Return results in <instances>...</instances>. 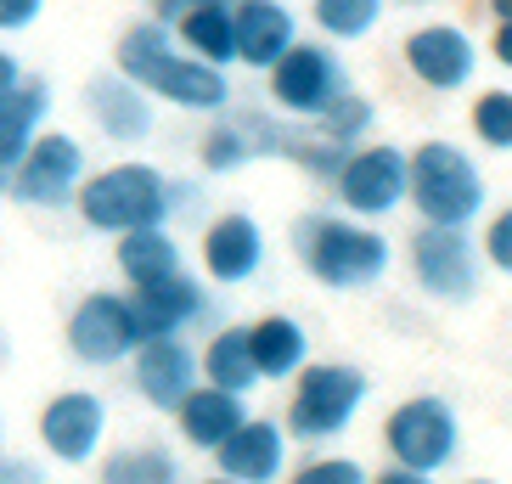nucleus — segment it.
<instances>
[{
	"instance_id": "1",
	"label": "nucleus",
	"mask_w": 512,
	"mask_h": 484,
	"mask_svg": "<svg viewBox=\"0 0 512 484\" xmlns=\"http://www.w3.org/2000/svg\"><path fill=\"white\" fill-rule=\"evenodd\" d=\"M119 74L136 79L147 96L158 102H175L186 113H226L231 107V79L226 68L192 57V51H175V29L164 17L158 23H136V29L119 40Z\"/></svg>"
},
{
	"instance_id": "2",
	"label": "nucleus",
	"mask_w": 512,
	"mask_h": 484,
	"mask_svg": "<svg viewBox=\"0 0 512 484\" xmlns=\"http://www.w3.org/2000/svg\"><path fill=\"white\" fill-rule=\"evenodd\" d=\"M293 254L321 288L332 293H366L389 276V237L372 231L366 220H344V214H304L293 226Z\"/></svg>"
},
{
	"instance_id": "3",
	"label": "nucleus",
	"mask_w": 512,
	"mask_h": 484,
	"mask_svg": "<svg viewBox=\"0 0 512 484\" xmlns=\"http://www.w3.org/2000/svg\"><path fill=\"white\" fill-rule=\"evenodd\" d=\"M406 203L428 226H473L484 214V175L451 141H422L406 152Z\"/></svg>"
},
{
	"instance_id": "4",
	"label": "nucleus",
	"mask_w": 512,
	"mask_h": 484,
	"mask_svg": "<svg viewBox=\"0 0 512 484\" xmlns=\"http://www.w3.org/2000/svg\"><path fill=\"white\" fill-rule=\"evenodd\" d=\"M74 203L85 214V226L119 237V231H136V226H164L175 214V186L152 164H113L91 181H79Z\"/></svg>"
},
{
	"instance_id": "5",
	"label": "nucleus",
	"mask_w": 512,
	"mask_h": 484,
	"mask_svg": "<svg viewBox=\"0 0 512 484\" xmlns=\"http://www.w3.org/2000/svg\"><path fill=\"white\" fill-rule=\"evenodd\" d=\"M299 389H293V406H287V434L304 439V445H321V439H338L349 423H355V411L366 406V372L355 366H310L304 361L299 372Z\"/></svg>"
},
{
	"instance_id": "6",
	"label": "nucleus",
	"mask_w": 512,
	"mask_h": 484,
	"mask_svg": "<svg viewBox=\"0 0 512 484\" xmlns=\"http://www.w3.org/2000/svg\"><path fill=\"white\" fill-rule=\"evenodd\" d=\"M383 439H389V451H394L400 468L434 479V473L451 468L456 445H462V423H456L451 400H439V394H417V400H406V406L389 411Z\"/></svg>"
},
{
	"instance_id": "7",
	"label": "nucleus",
	"mask_w": 512,
	"mask_h": 484,
	"mask_svg": "<svg viewBox=\"0 0 512 484\" xmlns=\"http://www.w3.org/2000/svg\"><path fill=\"white\" fill-rule=\"evenodd\" d=\"M85 181V147L62 130H34L12 169H6V192L29 209H68Z\"/></svg>"
},
{
	"instance_id": "8",
	"label": "nucleus",
	"mask_w": 512,
	"mask_h": 484,
	"mask_svg": "<svg viewBox=\"0 0 512 484\" xmlns=\"http://www.w3.org/2000/svg\"><path fill=\"white\" fill-rule=\"evenodd\" d=\"M332 192L355 220H389L400 203H406V152L400 147H349L338 175H332Z\"/></svg>"
},
{
	"instance_id": "9",
	"label": "nucleus",
	"mask_w": 512,
	"mask_h": 484,
	"mask_svg": "<svg viewBox=\"0 0 512 484\" xmlns=\"http://www.w3.org/2000/svg\"><path fill=\"white\" fill-rule=\"evenodd\" d=\"M411 276L428 299L462 304L479 293V248L467 242V226H428L411 237Z\"/></svg>"
},
{
	"instance_id": "10",
	"label": "nucleus",
	"mask_w": 512,
	"mask_h": 484,
	"mask_svg": "<svg viewBox=\"0 0 512 484\" xmlns=\"http://www.w3.org/2000/svg\"><path fill=\"white\" fill-rule=\"evenodd\" d=\"M344 62L332 46H310V40H293L282 57L271 62V102L293 119H316L332 96L344 91Z\"/></svg>"
},
{
	"instance_id": "11",
	"label": "nucleus",
	"mask_w": 512,
	"mask_h": 484,
	"mask_svg": "<svg viewBox=\"0 0 512 484\" xmlns=\"http://www.w3.org/2000/svg\"><path fill=\"white\" fill-rule=\"evenodd\" d=\"M136 344H147V333H141L136 304L124 293H91L68 316V349L85 366H119V361H130Z\"/></svg>"
},
{
	"instance_id": "12",
	"label": "nucleus",
	"mask_w": 512,
	"mask_h": 484,
	"mask_svg": "<svg viewBox=\"0 0 512 484\" xmlns=\"http://www.w3.org/2000/svg\"><path fill=\"white\" fill-rule=\"evenodd\" d=\"M400 57H406L411 79L428 85V91H439V96L473 85V74H479V46H473L456 23H422V29L406 40Z\"/></svg>"
},
{
	"instance_id": "13",
	"label": "nucleus",
	"mask_w": 512,
	"mask_h": 484,
	"mask_svg": "<svg viewBox=\"0 0 512 484\" xmlns=\"http://www.w3.org/2000/svg\"><path fill=\"white\" fill-rule=\"evenodd\" d=\"M130 378H136L147 406L175 411L186 400V389L197 383V349L181 333H158V338L130 349Z\"/></svg>"
},
{
	"instance_id": "14",
	"label": "nucleus",
	"mask_w": 512,
	"mask_h": 484,
	"mask_svg": "<svg viewBox=\"0 0 512 484\" xmlns=\"http://www.w3.org/2000/svg\"><path fill=\"white\" fill-rule=\"evenodd\" d=\"M40 439L57 462H96L107 439V406L102 394H85V389H68L57 394L46 411H40Z\"/></svg>"
},
{
	"instance_id": "15",
	"label": "nucleus",
	"mask_w": 512,
	"mask_h": 484,
	"mask_svg": "<svg viewBox=\"0 0 512 484\" xmlns=\"http://www.w3.org/2000/svg\"><path fill=\"white\" fill-rule=\"evenodd\" d=\"M209 456H214V468H220V479L271 484V479H282V468H287V428L265 423V417H242Z\"/></svg>"
},
{
	"instance_id": "16",
	"label": "nucleus",
	"mask_w": 512,
	"mask_h": 484,
	"mask_svg": "<svg viewBox=\"0 0 512 484\" xmlns=\"http://www.w3.org/2000/svg\"><path fill=\"white\" fill-rule=\"evenodd\" d=\"M130 304H136L141 333L147 338L186 333L192 321L209 316V293H203V282H197L186 265H175V271H164V276H152V282H141V288H130Z\"/></svg>"
},
{
	"instance_id": "17",
	"label": "nucleus",
	"mask_w": 512,
	"mask_h": 484,
	"mask_svg": "<svg viewBox=\"0 0 512 484\" xmlns=\"http://www.w3.org/2000/svg\"><path fill=\"white\" fill-rule=\"evenodd\" d=\"M259 265H265V231H259L254 214H220V220L203 231V271H209L220 288L254 282Z\"/></svg>"
},
{
	"instance_id": "18",
	"label": "nucleus",
	"mask_w": 512,
	"mask_h": 484,
	"mask_svg": "<svg viewBox=\"0 0 512 484\" xmlns=\"http://www.w3.org/2000/svg\"><path fill=\"white\" fill-rule=\"evenodd\" d=\"M231 29H237V62H248L259 74L299 40L293 12L282 0H231Z\"/></svg>"
},
{
	"instance_id": "19",
	"label": "nucleus",
	"mask_w": 512,
	"mask_h": 484,
	"mask_svg": "<svg viewBox=\"0 0 512 484\" xmlns=\"http://www.w3.org/2000/svg\"><path fill=\"white\" fill-rule=\"evenodd\" d=\"M85 96H91L96 124H102L113 141H124V147H130V141H147L152 124H158L152 119V96L141 91L136 79H124V74H96Z\"/></svg>"
},
{
	"instance_id": "20",
	"label": "nucleus",
	"mask_w": 512,
	"mask_h": 484,
	"mask_svg": "<svg viewBox=\"0 0 512 484\" xmlns=\"http://www.w3.org/2000/svg\"><path fill=\"white\" fill-rule=\"evenodd\" d=\"M242 417H248L242 394L220 389V383H203V378H197L192 389H186V400L175 406V423H181L186 445H197V451H214V445H220Z\"/></svg>"
},
{
	"instance_id": "21",
	"label": "nucleus",
	"mask_w": 512,
	"mask_h": 484,
	"mask_svg": "<svg viewBox=\"0 0 512 484\" xmlns=\"http://www.w3.org/2000/svg\"><path fill=\"white\" fill-rule=\"evenodd\" d=\"M175 23V40H181L192 57L214 62V68H231L237 62V29H231V0H192L181 6Z\"/></svg>"
},
{
	"instance_id": "22",
	"label": "nucleus",
	"mask_w": 512,
	"mask_h": 484,
	"mask_svg": "<svg viewBox=\"0 0 512 484\" xmlns=\"http://www.w3.org/2000/svg\"><path fill=\"white\" fill-rule=\"evenodd\" d=\"M248 355L259 366V383L293 378L304 361H310V333H304L293 316H265L248 327Z\"/></svg>"
},
{
	"instance_id": "23",
	"label": "nucleus",
	"mask_w": 512,
	"mask_h": 484,
	"mask_svg": "<svg viewBox=\"0 0 512 484\" xmlns=\"http://www.w3.org/2000/svg\"><path fill=\"white\" fill-rule=\"evenodd\" d=\"M51 113V91L46 85H29V79H17L12 91L0 96V169H12L23 158V147L34 141V130L46 124Z\"/></svg>"
},
{
	"instance_id": "24",
	"label": "nucleus",
	"mask_w": 512,
	"mask_h": 484,
	"mask_svg": "<svg viewBox=\"0 0 512 484\" xmlns=\"http://www.w3.org/2000/svg\"><path fill=\"white\" fill-rule=\"evenodd\" d=\"M197 378L203 383H220L231 394H248L259 383V366L248 355V327H220L209 338V349L197 355Z\"/></svg>"
},
{
	"instance_id": "25",
	"label": "nucleus",
	"mask_w": 512,
	"mask_h": 484,
	"mask_svg": "<svg viewBox=\"0 0 512 484\" xmlns=\"http://www.w3.org/2000/svg\"><path fill=\"white\" fill-rule=\"evenodd\" d=\"M175 265H186V259H181V242L169 237L164 226L119 231V271L130 276V288H141V282H152V276L175 271Z\"/></svg>"
},
{
	"instance_id": "26",
	"label": "nucleus",
	"mask_w": 512,
	"mask_h": 484,
	"mask_svg": "<svg viewBox=\"0 0 512 484\" xmlns=\"http://www.w3.org/2000/svg\"><path fill=\"white\" fill-rule=\"evenodd\" d=\"M372 119H377V107L366 102L361 91H349V85H344V91H338V96H332V102L316 113L321 136L338 141V147H355V141H366V136H372Z\"/></svg>"
},
{
	"instance_id": "27",
	"label": "nucleus",
	"mask_w": 512,
	"mask_h": 484,
	"mask_svg": "<svg viewBox=\"0 0 512 484\" xmlns=\"http://www.w3.org/2000/svg\"><path fill=\"white\" fill-rule=\"evenodd\" d=\"M316 29L332 40H366L383 17V0H316Z\"/></svg>"
},
{
	"instance_id": "28",
	"label": "nucleus",
	"mask_w": 512,
	"mask_h": 484,
	"mask_svg": "<svg viewBox=\"0 0 512 484\" xmlns=\"http://www.w3.org/2000/svg\"><path fill=\"white\" fill-rule=\"evenodd\" d=\"M102 479L107 484H169V479H181V468H175L169 451H119L113 462H102Z\"/></svg>"
},
{
	"instance_id": "29",
	"label": "nucleus",
	"mask_w": 512,
	"mask_h": 484,
	"mask_svg": "<svg viewBox=\"0 0 512 484\" xmlns=\"http://www.w3.org/2000/svg\"><path fill=\"white\" fill-rule=\"evenodd\" d=\"M248 158H259V152H254V136H248V124L242 119L214 124L209 141H203V164H209L214 175H231V169H242Z\"/></svg>"
},
{
	"instance_id": "30",
	"label": "nucleus",
	"mask_w": 512,
	"mask_h": 484,
	"mask_svg": "<svg viewBox=\"0 0 512 484\" xmlns=\"http://www.w3.org/2000/svg\"><path fill=\"white\" fill-rule=\"evenodd\" d=\"M473 130L490 152H512V91H484L473 102Z\"/></svg>"
},
{
	"instance_id": "31",
	"label": "nucleus",
	"mask_w": 512,
	"mask_h": 484,
	"mask_svg": "<svg viewBox=\"0 0 512 484\" xmlns=\"http://www.w3.org/2000/svg\"><path fill=\"white\" fill-rule=\"evenodd\" d=\"M366 468L355 456H327V462H304L299 468V484H361Z\"/></svg>"
},
{
	"instance_id": "32",
	"label": "nucleus",
	"mask_w": 512,
	"mask_h": 484,
	"mask_svg": "<svg viewBox=\"0 0 512 484\" xmlns=\"http://www.w3.org/2000/svg\"><path fill=\"white\" fill-rule=\"evenodd\" d=\"M484 254H490V265H496L501 276L512 271V214L501 209L496 220H490V231H484Z\"/></svg>"
},
{
	"instance_id": "33",
	"label": "nucleus",
	"mask_w": 512,
	"mask_h": 484,
	"mask_svg": "<svg viewBox=\"0 0 512 484\" xmlns=\"http://www.w3.org/2000/svg\"><path fill=\"white\" fill-rule=\"evenodd\" d=\"M46 12V0H0V34H23L40 23Z\"/></svg>"
},
{
	"instance_id": "34",
	"label": "nucleus",
	"mask_w": 512,
	"mask_h": 484,
	"mask_svg": "<svg viewBox=\"0 0 512 484\" xmlns=\"http://www.w3.org/2000/svg\"><path fill=\"white\" fill-rule=\"evenodd\" d=\"M490 57H496L501 68H512V23H507V17H496V40H490Z\"/></svg>"
},
{
	"instance_id": "35",
	"label": "nucleus",
	"mask_w": 512,
	"mask_h": 484,
	"mask_svg": "<svg viewBox=\"0 0 512 484\" xmlns=\"http://www.w3.org/2000/svg\"><path fill=\"white\" fill-rule=\"evenodd\" d=\"M17 79H23V68H17V57H12V51H0V96L12 91Z\"/></svg>"
},
{
	"instance_id": "36",
	"label": "nucleus",
	"mask_w": 512,
	"mask_h": 484,
	"mask_svg": "<svg viewBox=\"0 0 512 484\" xmlns=\"http://www.w3.org/2000/svg\"><path fill=\"white\" fill-rule=\"evenodd\" d=\"M383 484H422V473H411V468H400V462H394V468L383 473Z\"/></svg>"
},
{
	"instance_id": "37",
	"label": "nucleus",
	"mask_w": 512,
	"mask_h": 484,
	"mask_svg": "<svg viewBox=\"0 0 512 484\" xmlns=\"http://www.w3.org/2000/svg\"><path fill=\"white\" fill-rule=\"evenodd\" d=\"M490 17H512V0H490Z\"/></svg>"
},
{
	"instance_id": "38",
	"label": "nucleus",
	"mask_w": 512,
	"mask_h": 484,
	"mask_svg": "<svg viewBox=\"0 0 512 484\" xmlns=\"http://www.w3.org/2000/svg\"><path fill=\"white\" fill-rule=\"evenodd\" d=\"M181 6H192V0H164V23H169L175 12H181Z\"/></svg>"
},
{
	"instance_id": "39",
	"label": "nucleus",
	"mask_w": 512,
	"mask_h": 484,
	"mask_svg": "<svg viewBox=\"0 0 512 484\" xmlns=\"http://www.w3.org/2000/svg\"><path fill=\"white\" fill-rule=\"evenodd\" d=\"M0 192H6V169H0Z\"/></svg>"
}]
</instances>
